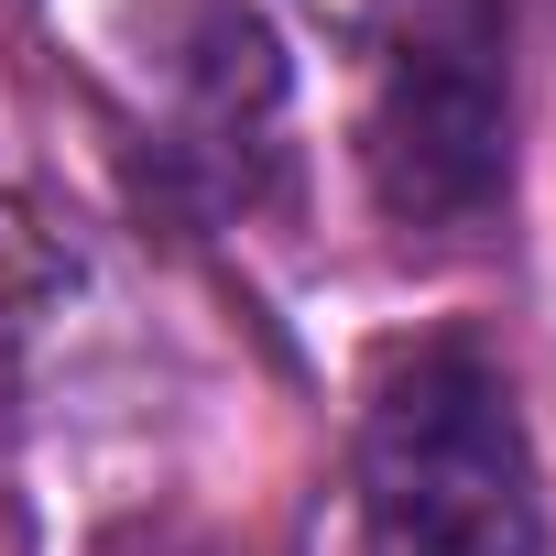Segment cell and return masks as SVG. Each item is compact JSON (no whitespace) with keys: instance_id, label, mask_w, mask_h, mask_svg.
Here are the masks:
<instances>
[{"instance_id":"obj_3","label":"cell","mask_w":556,"mask_h":556,"mask_svg":"<svg viewBox=\"0 0 556 556\" xmlns=\"http://www.w3.org/2000/svg\"><path fill=\"white\" fill-rule=\"evenodd\" d=\"M131 175L175 229H240L295 164V55L262 0H153L131 55Z\"/></svg>"},{"instance_id":"obj_1","label":"cell","mask_w":556,"mask_h":556,"mask_svg":"<svg viewBox=\"0 0 556 556\" xmlns=\"http://www.w3.org/2000/svg\"><path fill=\"white\" fill-rule=\"evenodd\" d=\"M513 131V0H361L350 12V164L404 262H458L502 240Z\"/></svg>"},{"instance_id":"obj_2","label":"cell","mask_w":556,"mask_h":556,"mask_svg":"<svg viewBox=\"0 0 556 556\" xmlns=\"http://www.w3.org/2000/svg\"><path fill=\"white\" fill-rule=\"evenodd\" d=\"M350 556H556V502L513 361L480 328H415L350 415Z\"/></svg>"}]
</instances>
